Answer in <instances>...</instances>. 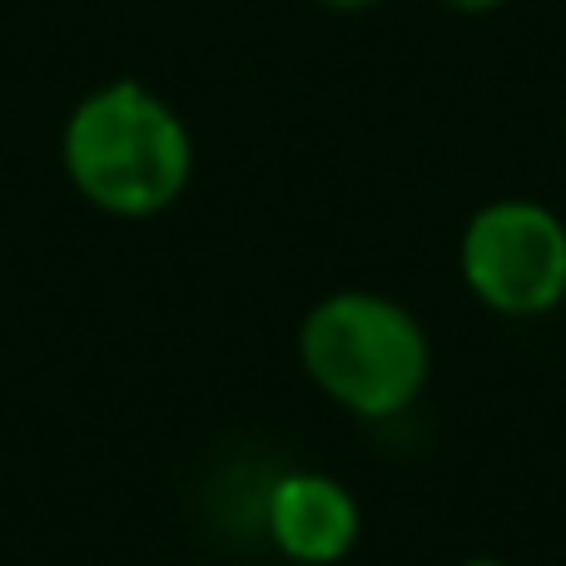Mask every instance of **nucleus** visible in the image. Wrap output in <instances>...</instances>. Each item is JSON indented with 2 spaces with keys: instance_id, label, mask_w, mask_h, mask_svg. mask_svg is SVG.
Listing matches in <instances>:
<instances>
[{
  "instance_id": "1",
  "label": "nucleus",
  "mask_w": 566,
  "mask_h": 566,
  "mask_svg": "<svg viewBox=\"0 0 566 566\" xmlns=\"http://www.w3.org/2000/svg\"><path fill=\"white\" fill-rule=\"evenodd\" d=\"M60 165L99 214L155 219L189 189L195 139L165 95L139 80H105L70 109Z\"/></svg>"
},
{
  "instance_id": "6",
  "label": "nucleus",
  "mask_w": 566,
  "mask_h": 566,
  "mask_svg": "<svg viewBox=\"0 0 566 566\" xmlns=\"http://www.w3.org/2000/svg\"><path fill=\"white\" fill-rule=\"evenodd\" d=\"M318 6H328V10H373V6H382V0H318Z\"/></svg>"
},
{
  "instance_id": "2",
  "label": "nucleus",
  "mask_w": 566,
  "mask_h": 566,
  "mask_svg": "<svg viewBox=\"0 0 566 566\" xmlns=\"http://www.w3.org/2000/svg\"><path fill=\"white\" fill-rule=\"evenodd\" d=\"M298 363L328 402L363 422L402 418L422 398L432 343L418 313L373 289H338L298 323Z\"/></svg>"
},
{
  "instance_id": "3",
  "label": "nucleus",
  "mask_w": 566,
  "mask_h": 566,
  "mask_svg": "<svg viewBox=\"0 0 566 566\" xmlns=\"http://www.w3.org/2000/svg\"><path fill=\"white\" fill-rule=\"evenodd\" d=\"M468 293L502 318H542L566 298V224L537 199H492L458 244Z\"/></svg>"
},
{
  "instance_id": "7",
  "label": "nucleus",
  "mask_w": 566,
  "mask_h": 566,
  "mask_svg": "<svg viewBox=\"0 0 566 566\" xmlns=\"http://www.w3.org/2000/svg\"><path fill=\"white\" fill-rule=\"evenodd\" d=\"M458 566H512V562H502V557H468V562H458Z\"/></svg>"
},
{
  "instance_id": "4",
  "label": "nucleus",
  "mask_w": 566,
  "mask_h": 566,
  "mask_svg": "<svg viewBox=\"0 0 566 566\" xmlns=\"http://www.w3.org/2000/svg\"><path fill=\"white\" fill-rule=\"evenodd\" d=\"M269 542L298 566L343 562L363 537L358 497L328 472H283L264 502Z\"/></svg>"
},
{
  "instance_id": "5",
  "label": "nucleus",
  "mask_w": 566,
  "mask_h": 566,
  "mask_svg": "<svg viewBox=\"0 0 566 566\" xmlns=\"http://www.w3.org/2000/svg\"><path fill=\"white\" fill-rule=\"evenodd\" d=\"M448 10H462V15H488V10L507 6V0H442Z\"/></svg>"
}]
</instances>
